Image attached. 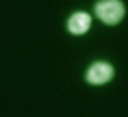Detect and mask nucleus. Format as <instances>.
<instances>
[{
    "instance_id": "f257e3e1",
    "label": "nucleus",
    "mask_w": 128,
    "mask_h": 117,
    "mask_svg": "<svg viewBox=\"0 0 128 117\" xmlns=\"http://www.w3.org/2000/svg\"><path fill=\"white\" fill-rule=\"evenodd\" d=\"M94 11L100 21L109 23V26H115V23L122 21L124 13H126V6H124L122 0H98Z\"/></svg>"
},
{
    "instance_id": "7ed1b4c3",
    "label": "nucleus",
    "mask_w": 128,
    "mask_h": 117,
    "mask_svg": "<svg viewBox=\"0 0 128 117\" xmlns=\"http://www.w3.org/2000/svg\"><path fill=\"white\" fill-rule=\"evenodd\" d=\"M92 26V17L88 13H83V11H77V13H73L68 17V23H66V28H68L70 34H86L88 30H90Z\"/></svg>"
},
{
    "instance_id": "f03ea898",
    "label": "nucleus",
    "mask_w": 128,
    "mask_h": 117,
    "mask_svg": "<svg viewBox=\"0 0 128 117\" xmlns=\"http://www.w3.org/2000/svg\"><path fill=\"white\" fill-rule=\"evenodd\" d=\"M111 77H113V66L109 62H94L86 72L88 83L92 85H102V83L111 81Z\"/></svg>"
}]
</instances>
